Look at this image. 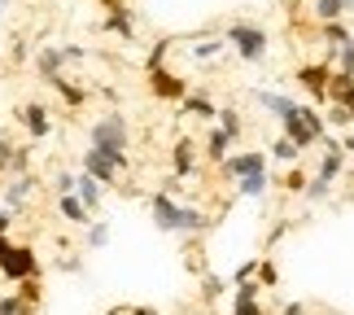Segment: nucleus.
Here are the masks:
<instances>
[{"label":"nucleus","mask_w":354,"mask_h":315,"mask_svg":"<svg viewBox=\"0 0 354 315\" xmlns=\"http://www.w3.org/2000/svg\"><path fill=\"white\" fill-rule=\"evenodd\" d=\"M254 280H258V289H276V285H280V267L271 263V258H258Z\"/></svg>","instance_id":"c756f323"},{"label":"nucleus","mask_w":354,"mask_h":315,"mask_svg":"<svg viewBox=\"0 0 354 315\" xmlns=\"http://www.w3.org/2000/svg\"><path fill=\"white\" fill-rule=\"evenodd\" d=\"M328 193H333V184H328V180H319V175H310L306 188H302V197H306V201H324Z\"/></svg>","instance_id":"e433bc0d"},{"label":"nucleus","mask_w":354,"mask_h":315,"mask_svg":"<svg viewBox=\"0 0 354 315\" xmlns=\"http://www.w3.org/2000/svg\"><path fill=\"white\" fill-rule=\"evenodd\" d=\"M18 123H22V132L31 136V141H48L53 136V114H48L44 101H22L18 105Z\"/></svg>","instance_id":"1a4fd4ad"},{"label":"nucleus","mask_w":354,"mask_h":315,"mask_svg":"<svg viewBox=\"0 0 354 315\" xmlns=\"http://www.w3.org/2000/svg\"><path fill=\"white\" fill-rule=\"evenodd\" d=\"M84 241H88V250H105V245H110V224H97V219H92Z\"/></svg>","instance_id":"473e14b6"},{"label":"nucleus","mask_w":354,"mask_h":315,"mask_svg":"<svg viewBox=\"0 0 354 315\" xmlns=\"http://www.w3.org/2000/svg\"><path fill=\"white\" fill-rule=\"evenodd\" d=\"M57 215H62V219H71V224H79V228H88V224H92V210H88L75 193H62V197H57Z\"/></svg>","instance_id":"6ab92c4d"},{"label":"nucleus","mask_w":354,"mask_h":315,"mask_svg":"<svg viewBox=\"0 0 354 315\" xmlns=\"http://www.w3.org/2000/svg\"><path fill=\"white\" fill-rule=\"evenodd\" d=\"M188 48H193V53H188L193 62H214V57H219V53H223L227 44H223V35H210V39H193Z\"/></svg>","instance_id":"b1692460"},{"label":"nucleus","mask_w":354,"mask_h":315,"mask_svg":"<svg viewBox=\"0 0 354 315\" xmlns=\"http://www.w3.org/2000/svg\"><path fill=\"white\" fill-rule=\"evenodd\" d=\"M13 149H18V145H13V141H9V136H0V180H5V175H9V162H13Z\"/></svg>","instance_id":"ea45409f"},{"label":"nucleus","mask_w":354,"mask_h":315,"mask_svg":"<svg viewBox=\"0 0 354 315\" xmlns=\"http://www.w3.org/2000/svg\"><path fill=\"white\" fill-rule=\"evenodd\" d=\"M280 315H306V307H302V303H284Z\"/></svg>","instance_id":"a18cd8bd"},{"label":"nucleus","mask_w":354,"mask_h":315,"mask_svg":"<svg viewBox=\"0 0 354 315\" xmlns=\"http://www.w3.org/2000/svg\"><path fill=\"white\" fill-rule=\"evenodd\" d=\"M53 88H57V97H62L66 105H71V109H84V105H88V88H79L75 79L57 75V79H53Z\"/></svg>","instance_id":"4be33fe9"},{"label":"nucleus","mask_w":354,"mask_h":315,"mask_svg":"<svg viewBox=\"0 0 354 315\" xmlns=\"http://www.w3.org/2000/svg\"><path fill=\"white\" fill-rule=\"evenodd\" d=\"M13 219H18V215H13V210H0V250H5V245L13 241V237H9V228H13Z\"/></svg>","instance_id":"37998d69"},{"label":"nucleus","mask_w":354,"mask_h":315,"mask_svg":"<svg viewBox=\"0 0 354 315\" xmlns=\"http://www.w3.org/2000/svg\"><path fill=\"white\" fill-rule=\"evenodd\" d=\"M127 154H105V149H92L88 145V154L79 158V171H88L97 184H105V188H118L122 184V171H127Z\"/></svg>","instance_id":"423d86ee"},{"label":"nucleus","mask_w":354,"mask_h":315,"mask_svg":"<svg viewBox=\"0 0 354 315\" xmlns=\"http://www.w3.org/2000/svg\"><path fill=\"white\" fill-rule=\"evenodd\" d=\"M5 5H9V0H0V9H5Z\"/></svg>","instance_id":"603ef678"},{"label":"nucleus","mask_w":354,"mask_h":315,"mask_svg":"<svg viewBox=\"0 0 354 315\" xmlns=\"http://www.w3.org/2000/svg\"><path fill=\"white\" fill-rule=\"evenodd\" d=\"M319 35H324V44H328V48H342L346 39H350V26L342 18H337V22H319Z\"/></svg>","instance_id":"c85d7f7f"},{"label":"nucleus","mask_w":354,"mask_h":315,"mask_svg":"<svg viewBox=\"0 0 354 315\" xmlns=\"http://www.w3.org/2000/svg\"><path fill=\"white\" fill-rule=\"evenodd\" d=\"M13 294H18L26 307H39V303H44V276H31V280L13 285Z\"/></svg>","instance_id":"a878e982"},{"label":"nucleus","mask_w":354,"mask_h":315,"mask_svg":"<svg viewBox=\"0 0 354 315\" xmlns=\"http://www.w3.org/2000/svg\"><path fill=\"white\" fill-rule=\"evenodd\" d=\"M171 171H175V180H197V141L193 136H180L171 149Z\"/></svg>","instance_id":"f8f14e48"},{"label":"nucleus","mask_w":354,"mask_h":315,"mask_svg":"<svg viewBox=\"0 0 354 315\" xmlns=\"http://www.w3.org/2000/svg\"><path fill=\"white\" fill-rule=\"evenodd\" d=\"M223 44L227 48H232L236 53V57L241 62H263L267 57V48H271V35H267V26H258V22H232V26H227V31H223Z\"/></svg>","instance_id":"7ed1b4c3"},{"label":"nucleus","mask_w":354,"mask_h":315,"mask_svg":"<svg viewBox=\"0 0 354 315\" xmlns=\"http://www.w3.org/2000/svg\"><path fill=\"white\" fill-rule=\"evenodd\" d=\"M346 13L342 0H315V22H337Z\"/></svg>","instance_id":"c9c22d12"},{"label":"nucleus","mask_w":354,"mask_h":315,"mask_svg":"<svg viewBox=\"0 0 354 315\" xmlns=\"http://www.w3.org/2000/svg\"><path fill=\"white\" fill-rule=\"evenodd\" d=\"M75 197L84 201L88 210H97V206H101V197H105V184H97L88 171H79V175H75Z\"/></svg>","instance_id":"a211bd4d"},{"label":"nucleus","mask_w":354,"mask_h":315,"mask_svg":"<svg viewBox=\"0 0 354 315\" xmlns=\"http://www.w3.org/2000/svg\"><path fill=\"white\" fill-rule=\"evenodd\" d=\"M342 149H346V154H354V127H350V132L342 136Z\"/></svg>","instance_id":"de8ad7c7"},{"label":"nucleus","mask_w":354,"mask_h":315,"mask_svg":"<svg viewBox=\"0 0 354 315\" xmlns=\"http://www.w3.org/2000/svg\"><path fill=\"white\" fill-rule=\"evenodd\" d=\"M223 289H227L223 276H214V271H206V276H201V298H206V303H219Z\"/></svg>","instance_id":"72a5a7b5"},{"label":"nucleus","mask_w":354,"mask_h":315,"mask_svg":"<svg viewBox=\"0 0 354 315\" xmlns=\"http://www.w3.org/2000/svg\"><path fill=\"white\" fill-rule=\"evenodd\" d=\"M149 215H153V228L175 232V237H201L210 228V215L197 206H184L171 193H149Z\"/></svg>","instance_id":"f257e3e1"},{"label":"nucleus","mask_w":354,"mask_h":315,"mask_svg":"<svg viewBox=\"0 0 354 315\" xmlns=\"http://www.w3.org/2000/svg\"><path fill=\"white\" fill-rule=\"evenodd\" d=\"M53 188H57V197L75 193V171H57V175H53Z\"/></svg>","instance_id":"79ce46f5"},{"label":"nucleus","mask_w":354,"mask_h":315,"mask_svg":"<svg viewBox=\"0 0 354 315\" xmlns=\"http://www.w3.org/2000/svg\"><path fill=\"white\" fill-rule=\"evenodd\" d=\"M227 154H232V141H227L219 127H210V132H206V158H210V162H223Z\"/></svg>","instance_id":"393cba45"},{"label":"nucleus","mask_w":354,"mask_h":315,"mask_svg":"<svg viewBox=\"0 0 354 315\" xmlns=\"http://www.w3.org/2000/svg\"><path fill=\"white\" fill-rule=\"evenodd\" d=\"M258 105H263L267 114L280 123V118H289V114H293V109L302 105V101H297V97H289V92H267V88H263V92H258Z\"/></svg>","instance_id":"4468645a"},{"label":"nucleus","mask_w":354,"mask_h":315,"mask_svg":"<svg viewBox=\"0 0 354 315\" xmlns=\"http://www.w3.org/2000/svg\"><path fill=\"white\" fill-rule=\"evenodd\" d=\"M127 315H162L158 307H127Z\"/></svg>","instance_id":"49530a36"},{"label":"nucleus","mask_w":354,"mask_h":315,"mask_svg":"<svg viewBox=\"0 0 354 315\" xmlns=\"http://www.w3.org/2000/svg\"><path fill=\"white\" fill-rule=\"evenodd\" d=\"M105 31L118 35V39H136V13L127 5H118V9H105Z\"/></svg>","instance_id":"2eb2a0df"},{"label":"nucleus","mask_w":354,"mask_h":315,"mask_svg":"<svg viewBox=\"0 0 354 315\" xmlns=\"http://www.w3.org/2000/svg\"><path fill=\"white\" fill-rule=\"evenodd\" d=\"M171 44H175V39H167V35H162L158 44L149 48V57H145V75H149V71H162V66H167V53H171Z\"/></svg>","instance_id":"7c9ffc66"},{"label":"nucleus","mask_w":354,"mask_h":315,"mask_svg":"<svg viewBox=\"0 0 354 315\" xmlns=\"http://www.w3.org/2000/svg\"><path fill=\"white\" fill-rule=\"evenodd\" d=\"M35 188H39V180H35L31 171H26V175H9V180H5V188H0V201H5V210L22 215V206L31 201V193H35Z\"/></svg>","instance_id":"9b49d317"},{"label":"nucleus","mask_w":354,"mask_h":315,"mask_svg":"<svg viewBox=\"0 0 354 315\" xmlns=\"http://www.w3.org/2000/svg\"><path fill=\"white\" fill-rule=\"evenodd\" d=\"M66 66H71L66 62V48H39L35 53V71H39V79H48V84L66 71Z\"/></svg>","instance_id":"dca6fc26"},{"label":"nucleus","mask_w":354,"mask_h":315,"mask_svg":"<svg viewBox=\"0 0 354 315\" xmlns=\"http://www.w3.org/2000/svg\"><path fill=\"white\" fill-rule=\"evenodd\" d=\"M149 92H153L158 101L180 105L193 88H188V79H184V75H175V71H167V66H162V71H149Z\"/></svg>","instance_id":"6e6552de"},{"label":"nucleus","mask_w":354,"mask_h":315,"mask_svg":"<svg viewBox=\"0 0 354 315\" xmlns=\"http://www.w3.org/2000/svg\"><path fill=\"white\" fill-rule=\"evenodd\" d=\"M39 307H26L18 294H9V289H0V315H35Z\"/></svg>","instance_id":"2f4dec72"},{"label":"nucleus","mask_w":354,"mask_h":315,"mask_svg":"<svg viewBox=\"0 0 354 315\" xmlns=\"http://www.w3.org/2000/svg\"><path fill=\"white\" fill-rule=\"evenodd\" d=\"M57 271H66V276H75V271H84V263H79L75 254H62V258H57Z\"/></svg>","instance_id":"c03bdc74"},{"label":"nucleus","mask_w":354,"mask_h":315,"mask_svg":"<svg viewBox=\"0 0 354 315\" xmlns=\"http://www.w3.org/2000/svg\"><path fill=\"white\" fill-rule=\"evenodd\" d=\"M328 62L337 66V71H346V75H354V35L346 39L342 48H333V57H328Z\"/></svg>","instance_id":"f704fd0d"},{"label":"nucleus","mask_w":354,"mask_h":315,"mask_svg":"<svg viewBox=\"0 0 354 315\" xmlns=\"http://www.w3.org/2000/svg\"><path fill=\"white\" fill-rule=\"evenodd\" d=\"M258 294H263V289H258V280L236 285V289H232V315H271Z\"/></svg>","instance_id":"ddd939ff"},{"label":"nucleus","mask_w":354,"mask_h":315,"mask_svg":"<svg viewBox=\"0 0 354 315\" xmlns=\"http://www.w3.org/2000/svg\"><path fill=\"white\" fill-rule=\"evenodd\" d=\"M0 13H5V9H0Z\"/></svg>","instance_id":"5fc2aeb1"},{"label":"nucleus","mask_w":354,"mask_h":315,"mask_svg":"<svg viewBox=\"0 0 354 315\" xmlns=\"http://www.w3.org/2000/svg\"><path fill=\"white\" fill-rule=\"evenodd\" d=\"M219 171L236 184V180H245V175H258V171H271V167H267V154H258V149H245V154L223 158V162H219Z\"/></svg>","instance_id":"9d476101"},{"label":"nucleus","mask_w":354,"mask_h":315,"mask_svg":"<svg viewBox=\"0 0 354 315\" xmlns=\"http://www.w3.org/2000/svg\"><path fill=\"white\" fill-rule=\"evenodd\" d=\"M88 145H92V149H105V154H127V149H131V127H127V118H122L118 109L101 114V118L88 127Z\"/></svg>","instance_id":"39448f33"},{"label":"nucleus","mask_w":354,"mask_h":315,"mask_svg":"<svg viewBox=\"0 0 354 315\" xmlns=\"http://www.w3.org/2000/svg\"><path fill=\"white\" fill-rule=\"evenodd\" d=\"M214 127H219L227 141H241V132H245L241 109H236V105H223V109H219V118H214Z\"/></svg>","instance_id":"5701e85b"},{"label":"nucleus","mask_w":354,"mask_h":315,"mask_svg":"<svg viewBox=\"0 0 354 315\" xmlns=\"http://www.w3.org/2000/svg\"><path fill=\"white\" fill-rule=\"evenodd\" d=\"M101 5H105V9H118V5H122V0H101Z\"/></svg>","instance_id":"8fccbe9b"},{"label":"nucleus","mask_w":354,"mask_h":315,"mask_svg":"<svg viewBox=\"0 0 354 315\" xmlns=\"http://www.w3.org/2000/svg\"><path fill=\"white\" fill-rule=\"evenodd\" d=\"M271 184H276V180H271V171H258V175H245V180H236V193L258 201V197L271 193Z\"/></svg>","instance_id":"412c9836"},{"label":"nucleus","mask_w":354,"mask_h":315,"mask_svg":"<svg viewBox=\"0 0 354 315\" xmlns=\"http://www.w3.org/2000/svg\"><path fill=\"white\" fill-rule=\"evenodd\" d=\"M342 5H346V9H354V0H342Z\"/></svg>","instance_id":"3c124183"},{"label":"nucleus","mask_w":354,"mask_h":315,"mask_svg":"<svg viewBox=\"0 0 354 315\" xmlns=\"http://www.w3.org/2000/svg\"><path fill=\"white\" fill-rule=\"evenodd\" d=\"M105 315H127V307H110V311H105Z\"/></svg>","instance_id":"09e8293b"},{"label":"nucleus","mask_w":354,"mask_h":315,"mask_svg":"<svg viewBox=\"0 0 354 315\" xmlns=\"http://www.w3.org/2000/svg\"><path fill=\"white\" fill-rule=\"evenodd\" d=\"M254 271H258V258H250V263H241V267L232 271V289H236V285H250V280H254Z\"/></svg>","instance_id":"a19ab883"},{"label":"nucleus","mask_w":354,"mask_h":315,"mask_svg":"<svg viewBox=\"0 0 354 315\" xmlns=\"http://www.w3.org/2000/svg\"><path fill=\"white\" fill-rule=\"evenodd\" d=\"M346 171V149L337 145V149H324V158H319V180H328V184H337V175Z\"/></svg>","instance_id":"aec40b11"},{"label":"nucleus","mask_w":354,"mask_h":315,"mask_svg":"<svg viewBox=\"0 0 354 315\" xmlns=\"http://www.w3.org/2000/svg\"><path fill=\"white\" fill-rule=\"evenodd\" d=\"M271 158L284 162V167H293V162H302L306 154H302V149H297V145L289 141V136H276V145H271Z\"/></svg>","instance_id":"bb28decb"},{"label":"nucleus","mask_w":354,"mask_h":315,"mask_svg":"<svg viewBox=\"0 0 354 315\" xmlns=\"http://www.w3.org/2000/svg\"><path fill=\"white\" fill-rule=\"evenodd\" d=\"M31 276H44V263H39L35 245L26 241H9L5 250H0V280L5 285H22Z\"/></svg>","instance_id":"20e7f679"},{"label":"nucleus","mask_w":354,"mask_h":315,"mask_svg":"<svg viewBox=\"0 0 354 315\" xmlns=\"http://www.w3.org/2000/svg\"><path fill=\"white\" fill-rule=\"evenodd\" d=\"M319 114H324V123H328V132H333V127H337V132H350V127H354V118H350L346 105H333V101H328Z\"/></svg>","instance_id":"cd10ccee"},{"label":"nucleus","mask_w":354,"mask_h":315,"mask_svg":"<svg viewBox=\"0 0 354 315\" xmlns=\"http://www.w3.org/2000/svg\"><path fill=\"white\" fill-rule=\"evenodd\" d=\"M280 136H289V141L302 149V154H310V149H315L324 136H328V123H324V114L315 105H297L289 118H280Z\"/></svg>","instance_id":"f03ea898"},{"label":"nucleus","mask_w":354,"mask_h":315,"mask_svg":"<svg viewBox=\"0 0 354 315\" xmlns=\"http://www.w3.org/2000/svg\"><path fill=\"white\" fill-rule=\"evenodd\" d=\"M328 79H333V62H306V66H297V84L306 88V97L310 105H328Z\"/></svg>","instance_id":"0eeeda50"},{"label":"nucleus","mask_w":354,"mask_h":315,"mask_svg":"<svg viewBox=\"0 0 354 315\" xmlns=\"http://www.w3.org/2000/svg\"><path fill=\"white\" fill-rule=\"evenodd\" d=\"M26 171H31V149L18 145V149H13V162H9V175H26ZM9 175H5V180H9Z\"/></svg>","instance_id":"4c0bfd02"},{"label":"nucleus","mask_w":354,"mask_h":315,"mask_svg":"<svg viewBox=\"0 0 354 315\" xmlns=\"http://www.w3.org/2000/svg\"><path fill=\"white\" fill-rule=\"evenodd\" d=\"M0 210H5V201H0Z\"/></svg>","instance_id":"864d4df0"},{"label":"nucleus","mask_w":354,"mask_h":315,"mask_svg":"<svg viewBox=\"0 0 354 315\" xmlns=\"http://www.w3.org/2000/svg\"><path fill=\"white\" fill-rule=\"evenodd\" d=\"M180 114H193V118H206V123H214L219 118V105H214L206 92H188V97L180 101Z\"/></svg>","instance_id":"f3484780"},{"label":"nucleus","mask_w":354,"mask_h":315,"mask_svg":"<svg viewBox=\"0 0 354 315\" xmlns=\"http://www.w3.org/2000/svg\"><path fill=\"white\" fill-rule=\"evenodd\" d=\"M284 188H289V193H302L306 188V171H302V162H293L289 171H284V180H280Z\"/></svg>","instance_id":"58836bf2"}]
</instances>
